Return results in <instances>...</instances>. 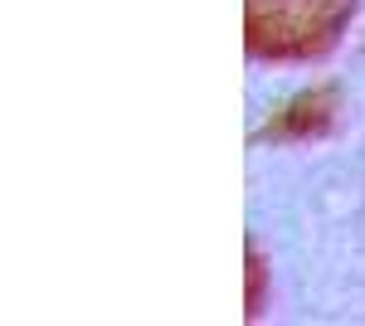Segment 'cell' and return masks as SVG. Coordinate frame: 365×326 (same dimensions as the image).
<instances>
[{
	"instance_id": "1",
	"label": "cell",
	"mask_w": 365,
	"mask_h": 326,
	"mask_svg": "<svg viewBox=\"0 0 365 326\" xmlns=\"http://www.w3.org/2000/svg\"><path fill=\"white\" fill-rule=\"evenodd\" d=\"M356 0H244V44L268 63H302L336 49Z\"/></svg>"
},
{
	"instance_id": "2",
	"label": "cell",
	"mask_w": 365,
	"mask_h": 326,
	"mask_svg": "<svg viewBox=\"0 0 365 326\" xmlns=\"http://www.w3.org/2000/svg\"><path fill=\"white\" fill-rule=\"evenodd\" d=\"M331 122H336V93L317 88V93H302L297 103H287V112H278V122L263 136L268 141H302V136L331 132Z\"/></svg>"
}]
</instances>
